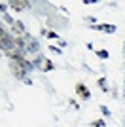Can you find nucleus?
Returning a JSON list of instances; mask_svg holds the SVG:
<instances>
[{"mask_svg":"<svg viewBox=\"0 0 125 127\" xmlns=\"http://www.w3.org/2000/svg\"><path fill=\"white\" fill-rule=\"evenodd\" d=\"M11 32H13V36H25L27 29H25V25H23L21 21H15L13 25H11Z\"/></svg>","mask_w":125,"mask_h":127,"instance_id":"obj_1","label":"nucleus"},{"mask_svg":"<svg viewBox=\"0 0 125 127\" xmlns=\"http://www.w3.org/2000/svg\"><path fill=\"white\" fill-rule=\"evenodd\" d=\"M11 74L15 76L17 80H25V78H27V72L21 68L17 63H13V61H11Z\"/></svg>","mask_w":125,"mask_h":127,"instance_id":"obj_2","label":"nucleus"},{"mask_svg":"<svg viewBox=\"0 0 125 127\" xmlns=\"http://www.w3.org/2000/svg\"><path fill=\"white\" fill-rule=\"evenodd\" d=\"M8 6H10V8H13L15 11H21V10H27L31 4H29V2H17V0H13V2H10Z\"/></svg>","mask_w":125,"mask_h":127,"instance_id":"obj_3","label":"nucleus"},{"mask_svg":"<svg viewBox=\"0 0 125 127\" xmlns=\"http://www.w3.org/2000/svg\"><path fill=\"white\" fill-rule=\"evenodd\" d=\"M76 91H78V95L82 97V99H89V97H91L89 89H87V87H85L83 84H78V85H76Z\"/></svg>","mask_w":125,"mask_h":127,"instance_id":"obj_4","label":"nucleus"},{"mask_svg":"<svg viewBox=\"0 0 125 127\" xmlns=\"http://www.w3.org/2000/svg\"><path fill=\"white\" fill-rule=\"evenodd\" d=\"M91 29H97V31H102V32H116L114 25H91Z\"/></svg>","mask_w":125,"mask_h":127,"instance_id":"obj_5","label":"nucleus"},{"mask_svg":"<svg viewBox=\"0 0 125 127\" xmlns=\"http://www.w3.org/2000/svg\"><path fill=\"white\" fill-rule=\"evenodd\" d=\"M53 68H55V66H53V63L46 59V61H44V68H42V70H46V72H49V70H53Z\"/></svg>","mask_w":125,"mask_h":127,"instance_id":"obj_6","label":"nucleus"},{"mask_svg":"<svg viewBox=\"0 0 125 127\" xmlns=\"http://www.w3.org/2000/svg\"><path fill=\"white\" fill-rule=\"evenodd\" d=\"M97 57H99V59H108L110 53L106 51V49H99V51H97Z\"/></svg>","mask_w":125,"mask_h":127,"instance_id":"obj_7","label":"nucleus"},{"mask_svg":"<svg viewBox=\"0 0 125 127\" xmlns=\"http://www.w3.org/2000/svg\"><path fill=\"white\" fill-rule=\"evenodd\" d=\"M99 85H100V89H102V91H108V87H106V78H100Z\"/></svg>","mask_w":125,"mask_h":127,"instance_id":"obj_8","label":"nucleus"},{"mask_svg":"<svg viewBox=\"0 0 125 127\" xmlns=\"http://www.w3.org/2000/svg\"><path fill=\"white\" fill-rule=\"evenodd\" d=\"M2 17H4V21L8 23V25H13V23H15V21H13V19H11L10 15H8V13H4V15H2Z\"/></svg>","mask_w":125,"mask_h":127,"instance_id":"obj_9","label":"nucleus"},{"mask_svg":"<svg viewBox=\"0 0 125 127\" xmlns=\"http://www.w3.org/2000/svg\"><path fill=\"white\" fill-rule=\"evenodd\" d=\"M49 49H51L53 53H59V55L62 53V49H61V48H57V46H49Z\"/></svg>","mask_w":125,"mask_h":127,"instance_id":"obj_10","label":"nucleus"},{"mask_svg":"<svg viewBox=\"0 0 125 127\" xmlns=\"http://www.w3.org/2000/svg\"><path fill=\"white\" fill-rule=\"evenodd\" d=\"M6 10H8V4H4V2H0V13H2V15L6 13Z\"/></svg>","mask_w":125,"mask_h":127,"instance_id":"obj_11","label":"nucleus"},{"mask_svg":"<svg viewBox=\"0 0 125 127\" xmlns=\"http://www.w3.org/2000/svg\"><path fill=\"white\" fill-rule=\"evenodd\" d=\"M100 112H102V114H104V116H110V110H108V106H100Z\"/></svg>","mask_w":125,"mask_h":127,"instance_id":"obj_12","label":"nucleus"},{"mask_svg":"<svg viewBox=\"0 0 125 127\" xmlns=\"http://www.w3.org/2000/svg\"><path fill=\"white\" fill-rule=\"evenodd\" d=\"M93 127H104V122L102 120H97V122H93Z\"/></svg>","mask_w":125,"mask_h":127,"instance_id":"obj_13","label":"nucleus"},{"mask_svg":"<svg viewBox=\"0 0 125 127\" xmlns=\"http://www.w3.org/2000/svg\"><path fill=\"white\" fill-rule=\"evenodd\" d=\"M47 38H59V36H57L53 31H49V32H47Z\"/></svg>","mask_w":125,"mask_h":127,"instance_id":"obj_14","label":"nucleus"},{"mask_svg":"<svg viewBox=\"0 0 125 127\" xmlns=\"http://www.w3.org/2000/svg\"><path fill=\"white\" fill-rule=\"evenodd\" d=\"M23 82H25V84H27V85H32V80H31V78H29V76H27V78H25V80H23Z\"/></svg>","mask_w":125,"mask_h":127,"instance_id":"obj_15","label":"nucleus"},{"mask_svg":"<svg viewBox=\"0 0 125 127\" xmlns=\"http://www.w3.org/2000/svg\"><path fill=\"white\" fill-rule=\"evenodd\" d=\"M123 55H125V44H123Z\"/></svg>","mask_w":125,"mask_h":127,"instance_id":"obj_16","label":"nucleus"},{"mask_svg":"<svg viewBox=\"0 0 125 127\" xmlns=\"http://www.w3.org/2000/svg\"><path fill=\"white\" fill-rule=\"evenodd\" d=\"M123 97H125V91H123Z\"/></svg>","mask_w":125,"mask_h":127,"instance_id":"obj_17","label":"nucleus"}]
</instances>
